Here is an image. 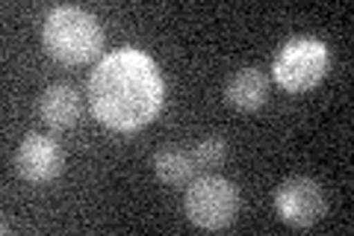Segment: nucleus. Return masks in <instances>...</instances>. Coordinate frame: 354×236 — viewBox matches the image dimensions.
<instances>
[{
    "instance_id": "nucleus-8",
    "label": "nucleus",
    "mask_w": 354,
    "mask_h": 236,
    "mask_svg": "<svg viewBox=\"0 0 354 236\" xmlns=\"http://www.w3.org/2000/svg\"><path fill=\"white\" fill-rule=\"evenodd\" d=\"M269 98V77L260 69H239L225 86V100L239 112H254Z\"/></svg>"
},
{
    "instance_id": "nucleus-3",
    "label": "nucleus",
    "mask_w": 354,
    "mask_h": 236,
    "mask_svg": "<svg viewBox=\"0 0 354 236\" xmlns=\"http://www.w3.org/2000/svg\"><path fill=\"white\" fill-rule=\"evenodd\" d=\"M186 219L201 230H225L234 224L239 212V192L236 186L218 174L198 177L186 189L183 201Z\"/></svg>"
},
{
    "instance_id": "nucleus-9",
    "label": "nucleus",
    "mask_w": 354,
    "mask_h": 236,
    "mask_svg": "<svg viewBox=\"0 0 354 236\" xmlns=\"http://www.w3.org/2000/svg\"><path fill=\"white\" fill-rule=\"evenodd\" d=\"M151 165H153V174H157L165 186L192 183V177L198 172L195 156H192V151H186V148H162V151L153 154Z\"/></svg>"
},
{
    "instance_id": "nucleus-1",
    "label": "nucleus",
    "mask_w": 354,
    "mask_h": 236,
    "mask_svg": "<svg viewBox=\"0 0 354 236\" xmlns=\"http://www.w3.org/2000/svg\"><path fill=\"white\" fill-rule=\"evenodd\" d=\"M88 109L113 130H139L160 116L165 86L157 62L136 48L106 53L86 86Z\"/></svg>"
},
{
    "instance_id": "nucleus-2",
    "label": "nucleus",
    "mask_w": 354,
    "mask_h": 236,
    "mask_svg": "<svg viewBox=\"0 0 354 236\" xmlns=\"http://www.w3.org/2000/svg\"><path fill=\"white\" fill-rule=\"evenodd\" d=\"M41 44L62 65H86L104 48V30L92 12L80 6H57L44 18Z\"/></svg>"
},
{
    "instance_id": "nucleus-6",
    "label": "nucleus",
    "mask_w": 354,
    "mask_h": 236,
    "mask_svg": "<svg viewBox=\"0 0 354 236\" xmlns=\"http://www.w3.org/2000/svg\"><path fill=\"white\" fill-rule=\"evenodd\" d=\"M65 168V154L53 136L27 133L15 151V172L32 186L53 183Z\"/></svg>"
},
{
    "instance_id": "nucleus-7",
    "label": "nucleus",
    "mask_w": 354,
    "mask_h": 236,
    "mask_svg": "<svg viewBox=\"0 0 354 236\" xmlns=\"http://www.w3.org/2000/svg\"><path fill=\"white\" fill-rule=\"evenodd\" d=\"M36 109H39V118L50 130H68L77 125V118H80L83 100H80V92H77L74 86L53 83L39 95Z\"/></svg>"
},
{
    "instance_id": "nucleus-5",
    "label": "nucleus",
    "mask_w": 354,
    "mask_h": 236,
    "mask_svg": "<svg viewBox=\"0 0 354 236\" xmlns=\"http://www.w3.org/2000/svg\"><path fill=\"white\" fill-rule=\"evenodd\" d=\"M274 212L281 216V221H286L295 230H307L325 216V192L313 177L295 174L286 177L283 183H278L274 189Z\"/></svg>"
},
{
    "instance_id": "nucleus-10",
    "label": "nucleus",
    "mask_w": 354,
    "mask_h": 236,
    "mask_svg": "<svg viewBox=\"0 0 354 236\" xmlns=\"http://www.w3.org/2000/svg\"><path fill=\"white\" fill-rule=\"evenodd\" d=\"M192 156H195L198 168H216L227 156V139L218 136V133H209V136L195 142Z\"/></svg>"
},
{
    "instance_id": "nucleus-4",
    "label": "nucleus",
    "mask_w": 354,
    "mask_h": 236,
    "mask_svg": "<svg viewBox=\"0 0 354 236\" xmlns=\"http://www.w3.org/2000/svg\"><path fill=\"white\" fill-rule=\"evenodd\" d=\"M328 48L325 42L310 39V36H298L290 39L274 56L272 74L286 92H310L322 83V77L328 74Z\"/></svg>"
}]
</instances>
